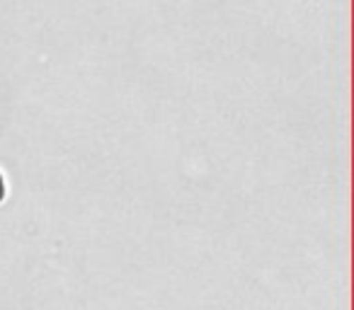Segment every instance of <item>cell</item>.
<instances>
[{
  "label": "cell",
  "instance_id": "cell-1",
  "mask_svg": "<svg viewBox=\"0 0 354 310\" xmlns=\"http://www.w3.org/2000/svg\"><path fill=\"white\" fill-rule=\"evenodd\" d=\"M6 197H8V182H6V175L0 173V204L6 202Z\"/></svg>",
  "mask_w": 354,
  "mask_h": 310
}]
</instances>
